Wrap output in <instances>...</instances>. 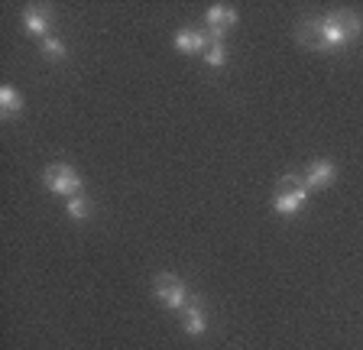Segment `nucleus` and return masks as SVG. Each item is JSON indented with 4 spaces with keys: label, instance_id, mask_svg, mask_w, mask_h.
Segmentation results:
<instances>
[{
    "label": "nucleus",
    "instance_id": "f257e3e1",
    "mask_svg": "<svg viewBox=\"0 0 363 350\" xmlns=\"http://www.w3.org/2000/svg\"><path fill=\"white\" fill-rule=\"evenodd\" d=\"M363 30V20L354 10H331V13L318 16V20H302L295 36L305 49L315 52H334V49L350 46Z\"/></svg>",
    "mask_w": 363,
    "mask_h": 350
},
{
    "label": "nucleus",
    "instance_id": "f03ea898",
    "mask_svg": "<svg viewBox=\"0 0 363 350\" xmlns=\"http://www.w3.org/2000/svg\"><path fill=\"white\" fill-rule=\"evenodd\" d=\"M311 188L305 182V175H282L279 182H276V195H272V211L282 214V218H292L298 214V208L308 201Z\"/></svg>",
    "mask_w": 363,
    "mask_h": 350
},
{
    "label": "nucleus",
    "instance_id": "7ed1b4c3",
    "mask_svg": "<svg viewBox=\"0 0 363 350\" xmlns=\"http://www.w3.org/2000/svg\"><path fill=\"white\" fill-rule=\"evenodd\" d=\"M43 185L52 191V195H65V198L82 195L84 191V179L68 166V162H52V166H45L43 169Z\"/></svg>",
    "mask_w": 363,
    "mask_h": 350
},
{
    "label": "nucleus",
    "instance_id": "20e7f679",
    "mask_svg": "<svg viewBox=\"0 0 363 350\" xmlns=\"http://www.w3.org/2000/svg\"><path fill=\"white\" fill-rule=\"evenodd\" d=\"M152 295L166 305V308H172V312H182V308L191 302L189 286H185L175 273H159L156 279H152Z\"/></svg>",
    "mask_w": 363,
    "mask_h": 350
},
{
    "label": "nucleus",
    "instance_id": "39448f33",
    "mask_svg": "<svg viewBox=\"0 0 363 350\" xmlns=\"http://www.w3.org/2000/svg\"><path fill=\"white\" fill-rule=\"evenodd\" d=\"M204 20H208V33H211V39H220V43H224L227 30L237 26L240 13H237L234 7H227V4H211L208 13H204Z\"/></svg>",
    "mask_w": 363,
    "mask_h": 350
},
{
    "label": "nucleus",
    "instance_id": "423d86ee",
    "mask_svg": "<svg viewBox=\"0 0 363 350\" xmlns=\"http://www.w3.org/2000/svg\"><path fill=\"white\" fill-rule=\"evenodd\" d=\"M334 179H337V166H334L331 159H315L308 169H305V182H308L311 191L331 188Z\"/></svg>",
    "mask_w": 363,
    "mask_h": 350
},
{
    "label": "nucleus",
    "instance_id": "0eeeda50",
    "mask_svg": "<svg viewBox=\"0 0 363 350\" xmlns=\"http://www.w3.org/2000/svg\"><path fill=\"white\" fill-rule=\"evenodd\" d=\"M23 30L33 33V36L45 39V36H52V13L43 7H26L23 10Z\"/></svg>",
    "mask_w": 363,
    "mask_h": 350
},
{
    "label": "nucleus",
    "instance_id": "6e6552de",
    "mask_svg": "<svg viewBox=\"0 0 363 350\" xmlns=\"http://www.w3.org/2000/svg\"><path fill=\"white\" fill-rule=\"evenodd\" d=\"M182 331L191 337H201L204 331H208V315H204L201 302L198 298H191L185 308H182Z\"/></svg>",
    "mask_w": 363,
    "mask_h": 350
},
{
    "label": "nucleus",
    "instance_id": "1a4fd4ad",
    "mask_svg": "<svg viewBox=\"0 0 363 350\" xmlns=\"http://www.w3.org/2000/svg\"><path fill=\"white\" fill-rule=\"evenodd\" d=\"M208 43H211V33H204V30H179L175 33V49L185 55H204Z\"/></svg>",
    "mask_w": 363,
    "mask_h": 350
},
{
    "label": "nucleus",
    "instance_id": "9d476101",
    "mask_svg": "<svg viewBox=\"0 0 363 350\" xmlns=\"http://www.w3.org/2000/svg\"><path fill=\"white\" fill-rule=\"evenodd\" d=\"M0 111H4L7 120H13V117L23 111V98L13 84H4V88H0Z\"/></svg>",
    "mask_w": 363,
    "mask_h": 350
},
{
    "label": "nucleus",
    "instance_id": "9b49d317",
    "mask_svg": "<svg viewBox=\"0 0 363 350\" xmlns=\"http://www.w3.org/2000/svg\"><path fill=\"white\" fill-rule=\"evenodd\" d=\"M65 211L72 221H88L91 218V201L84 198V195H72V198L65 201Z\"/></svg>",
    "mask_w": 363,
    "mask_h": 350
},
{
    "label": "nucleus",
    "instance_id": "f8f14e48",
    "mask_svg": "<svg viewBox=\"0 0 363 350\" xmlns=\"http://www.w3.org/2000/svg\"><path fill=\"white\" fill-rule=\"evenodd\" d=\"M204 65H208V69H220V65H224L227 62V49H224V43H220V39H211V43H208V49H204Z\"/></svg>",
    "mask_w": 363,
    "mask_h": 350
},
{
    "label": "nucleus",
    "instance_id": "ddd939ff",
    "mask_svg": "<svg viewBox=\"0 0 363 350\" xmlns=\"http://www.w3.org/2000/svg\"><path fill=\"white\" fill-rule=\"evenodd\" d=\"M39 49H43L45 59H52V62H62V59L68 55L65 43H62L59 36H45V39H39Z\"/></svg>",
    "mask_w": 363,
    "mask_h": 350
}]
</instances>
